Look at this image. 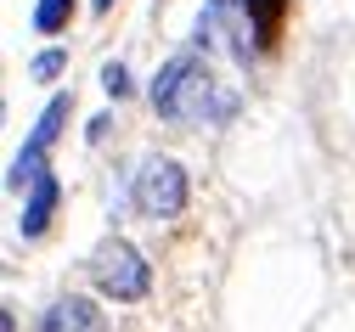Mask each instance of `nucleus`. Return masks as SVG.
<instances>
[{"mask_svg": "<svg viewBox=\"0 0 355 332\" xmlns=\"http://www.w3.org/2000/svg\"><path fill=\"white\" fill-rule=\"evenodd\" d=\"M62 119H68V96H57L46 113H40L34 119V135L23 141V152L12 158V192H34V186L40 180H46L51 175V164H46V152H51V141H57V130H62Z\"/></svg>", "mask_w": 355, "mask_h": 332, "instance_id": "7ed1b4c3", "label": "nucleus"}, {"mask_svg": "<svg viewBox=\"0 0 355 332\" xmlns=\"http://www.w3.org/2000/svg\"><path fill=\"white\" fill-rule=\"evenodd\" d=\"M153 113L169 124H226L237 113V96L198 57H169L153 79Z\"/></svg>", "mask_w": 355, "mask_h": 332, "instance_id": "f257e3e1", "label": "nucleus"}, {"mask_svg": "<svg viewBox=\"0 0 355 332\" xmlns=\"http://www.w3.org/2000/svg\"><path fill=\"white\" fill-rule=\"evenodd\" d=\"M51 209H57V175H46V180H40L34 192H28V203H23V220H17V231H23V236H40V231L51 225Z\"/></svg>", "mask_w": 355, "mask_h": 332, "instance_id": "423d86ee", "label": "nucleus"}, {"mask_svg": "<svg viewBox=\"0 0 355 332\" xmlns=\"http://www.w3.org/2000/svg\"><path fill=\"white\" fill-rule=\"evenodd\" d=\"M34 79H57L62 73V51H46V57H34V68H28Z\"/></svg>", "mask_w": 355, "mask_h": 332, "instance_id": "1a4fd4ad", "label": "nucleus"}, {"mask_svg": "<svg viewBox=\"0 0 355 332\" xmlns=\"http://www.w3.org/2000/svg\"><path fill=\"white\" fill-rule=\"evenodd\" d=\"M40 332H107V315L91 299H57L46 315H40Z\"/></svg>", "mask_w": 355, "mask_h": 332, "instance_id": "39448f33", "label": "nucleus"}, {"mask_svg": "<svg viewBox=\"0 0 355 332\" xmlns=\"http://www.w3.org/2000/svg\"><path fill=\"white\" fill-rule=\"evenodd\" d=\"M102 90H107V96H124V90H130V73H124V62H107V68H102Z\"/></svg>", "mask_w": 355, "mask_h": 332, "instance_id": "6e6552de", "label": "nucleus"}, {"mask_svg": "<svg viewBox=\"0 0 355 332\" xmlns=\"http://www.w3.org/2000/svg\"><path fill=\"white\" fill-rule=\"evenodd\" d=\"M91 281L107 299L130 304V299H141L153 288V270H147L141 248H130L124 236H107V243H96V254H91Z\"/></svg>", "mask_w": 355, "mask_h": 332, "instance_id": "f03ea898", "label": "nucleus"}, {"mask_svg": "<svg viewBox=\"0 0 355 332\" xmlns=\"http://www.w3.org/2000/svg\"><path fill=\"white\" fill-rule=\"evenodd\" d=\"M91 6H96V12H107V6H113V0H91Z\"/></svg>", "mask_w": 355, "mask_h": 332, "instance_id": "9d476101", "label": "nucleus"}, {"mask_svg": "<svg viewBox=\"0 0 355 332\" xmlns=\"http://www.w3.org/2000/svg\"><path fill=\"white\" fill-rule=\"evenodd\" d=\"M136 203L158 220H175L187 209V169L175 164V158H147L136 169Z\"/></svg>", "mask_w": 355, "mask_h": 332, "instance_id": "20e7f679", "label": "nucleus"}, {"mask_svg": "<svg viewBox=\"0 0 355 332\" xmlns=\"http://www.w3.org/2000/svg\"><path fill=\"white\" fill-rule=\"evenodd\" d=\"M68 17H73V0H40V6H34V28L40 34H62Z\"/></svg>", "mask_w": 355, "mask_h": 332, "instance_id": "0eeeda50", "label": "nucleus"}]
</instances>
